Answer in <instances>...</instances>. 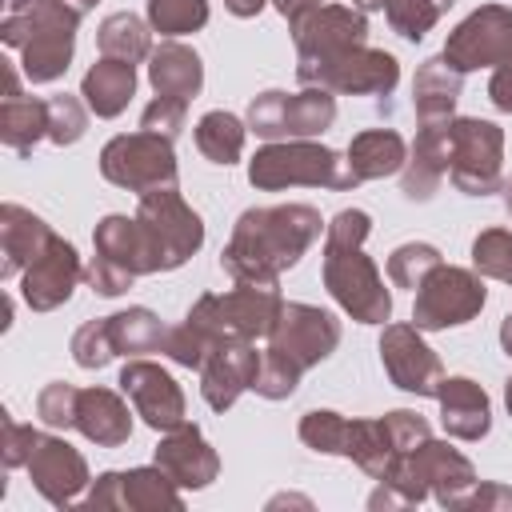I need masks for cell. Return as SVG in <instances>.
<instances>
[{
  "label": "cell",
  "mask_w": 512,
  "mask_h": 512,
  "mask_svg": "<svg viewBox=\"0 0 512 512\" xmlns=\"http://www.w3.org/2000/svg\"><path fill=\"white\" fill-rule=\"evenodd\" d=\"M324 220L312 204H268L244 208L220 252L224 276L232 284H276L300 256L320 240Z\"/></svg>",
  "instance_id": "obj_1"
},
{
  "label": "cell",
  "mask_w": 512,
  "mask_h": 512,
  "mask_svg": "<svg viewBox=\"0 0 512 512\" xmlns=\"http://www.w3.org/2000/svg\"><path fill=\"white\" fill-rule=\"evenodd\" d=\"M372 232V216L364 208H344L324 224V264L320 280L328 296L356 320V324H384L392 316V292L384 288L380 268L364 252Z\"/></svg>",
  "instance_id": "obj_2"
},
{
  "label": "cell",
  "mask_w": 512,
  "mask_h": 512,
  "mask_svg": "<svg viewBox=\"0 0 512 512\" xmlns=\"http://www.w3.org/2000/svg\"><path fill=\"white\" fill-rule=\"evenodd\" d=\"M80 16L84 8L72 0H36L24 12H4L0 40L20 52V72L28 84H52L68 72Z\"/></svg>",
  "instance_id": "obj_3"
},
{
  "label": "cell",
  "mask_w": 512,
  "mask_h": 512,
  "mask_svg": "<svg viewBox=\"0 0 512 512\" xmlns=\"http://www.w3.org/2000/svg\"><path fill=\"white\" fill-rule=\"evenodd\" d=\"M248 184L260 192H280V188H356L360 180L348 168V156H340L328 144L316 140H268L256 148L248 160Z\"/></svg>",
  "instance_id": "obj_4"
},
{
  "label": "cell",
  "mask_w": 512,
  "mask_h": 512,
  "mask_svg": "<svg viewBox=\"0 0 512 512\" xmlns=\"http://www.w3.org/2000/svg\"><path fill=\"white\" fill-rule=\"evenodd\" d=\"M284 308L280 284H236L228 292H204L184 324L204 336L212 348L228 344V340H260L272 332L276 316Z\"/></svg>",
  "instance_id": "obj_5"
},
{
  "label": "cell",
  "mask_w": 512,
  "mask_h": 512,
  "mask_svg": "<svg viewBox=\"0 0 512 512\" xmlns=\"http://www.w3.org/2000/svg\"><path fill=\"white\" fill-rule=\"evenodd\" d=\"M380 484H392V488L408 500V508L424 504L428 496H432L440 508H456V500L476 484V468H472V460H468L464 452H456L448 440H432V436H428L424 444L408 448V452L396 460L392 476L380 480Z\"/></svg>",
  "instance_id": "obj_6"
},
{
  "label": "cell",
  "mask_w": 512,
  "mask_h": 512,
  "mask_svg": "<svg viewBox=\"0 0 512 512\" xmlns=\"http://www.w3.org/2000/svg\"><path fill=\"white\" fill-rule=\"evenodd\" d=\"M136 220L144 228L156 272H172L188 264L204 248V220L180 196V188H152L136 204Z\"/></svg>",
  "instance_id": "obj_7"
},
{
  "label": "cell",
  "mask_w": 512,
  "mask_h": 512,
  "mask_svg": "<svg viewBox=\"0 0 512 512\" xmlns=\"http://www.w3.org/2000/svg\"><path fill=\"white\" fill-rule=\"evenodd\" d=\"M288 32L296 40V76H300V84H312L320 68H328L344 52L368 44L364 12L344 8V4H320V8L288 20Z\"/></svg>",
  "instance_id": "obj_8"
},
{
  "label": "cell",
  "mask_w": 512,
  "mask_h": 512,
  "mask_svg": "<svg viewBox=\"0 0 512 512\" xmlns=\"http://www.w3.org/2000/svg\"><path fill=\"white\" fill-rule=\"evenodd\" d=\"M336 120V92L328 88H300V92H280L268 88L260 96H252L248 104V132H256L260 140H312L320 132H328Z\"/></svg>",
  "instance_id": "obj_9"
},
{
  "label": "cell",
  "mask_w": 512,
  "mask_h": 512,
  "mask_svg": "<svg viewBox=\"0 0 512 512\" xmlns=\"http://www.w3.org/2000/svg\"><path fill=\"white\" fill-rule=\"evenodd\" d=\"M100 176L124 192H152V188H176V152L172 140L156 132H120L100 148Z\"/></svg>",
  "instance_id": "obj_10"
},
{
  "label": "cell",
  "mask_w": 512,
  "mask_h": 512,
  "mask_svg": "<svg viewBox=\"0 0 512 512\" xmlns=\"http://www.w3.org/2000/svg\"><path fill=\"white\" fill-rule=\"evenodd\" d=\"M484 304H488V288H484V276L476 268L440 264L416 288L412 324L420 332H448V328L476 320L484 312Z\"/></svg>",
  "instance_id": "obj_11"
},
{
  "label": "cell",
  "mask_w": 512,
  "mask_h": 512,
  "mask_svg": "<svg viewBox=\"0 0 512 512\" xmlns=\"http://www.w3.org/2000/svg\"><path fill=\"white\" fill-rule=\"evenodd\" d=\"M428 436H432V428H428V420L420 412L392 408V412L372 416V420H352L348 424V448H344V456L380 484V480L392 476L396 460L408 448L424 444Z\"/></svg>",
  "instance_id": "obj_12"
},
{
  "label": "cell",
  "mask_w": 512,
  "mask_h": 512,
  "mask_svg": "<svg viewBox=\"0 0 512 512\" xmlns=\"http://www.w3.org/2000/svg\"><path fill=\"white\" fill-rule=\"evenodd\" d=\"M448 176L464 196H492L504 184V128L480 116H452Z\"/></svg>",
  "instance_id": "obj_13"
},
{
  "label": "cell",
  "mask_w": 512,
  "mask_h": 512,
  "mask_svg": "<svg viewBox=\"0 0 512 512\" xmlns=\"http://www.w3.org/2000/svg\"><path fill=\"white\" fill-rule=\"evenodd\" d=\"M340 344V320L316 304H300V300H284L272 332H268V348L276 356H284L288 364H296L300 372L324 364Z\"/></svg>",
  "instance_id": "obj_14"
},
{
  "label": "cell",
  "mask_w": 512,
  "mask_h": 512,
  "mask_svg": "<svg viewBox=\"0 0 512 512\" xmlns=\"http://www.w3.org/2000/svg\"><path fill=\"white\" fill-rule=\"evenodd\" d=\"M456 72H476V68H496L512 56V8L508 4H480L468 12L444 40L440 52Z\"/></svg>",
  "instance_id": "obj_15"
},
{
  "label": "cell",
  "mask_w": 512,
  "mask_h": 512,
  "mask_svg": "<svg viewBox=\"0 0 512 512\" xmlns=\"http://www.w3.org/2000/svg\"><path fill=\"white\" fill-rule=\"evenodd\" d=\"M120 392L132 400V412L152 428V432H172L180 424H188V404H184V388L172 380L168 368L132 356L120 368Z\"/></svg>",
  "instance_id": "obj_16"
},
{
  "label": "cell",
  "mask_w": 512,
  "mask_h": 512,
  "mask_svg": "<svg viewBox=\"0 0 512 512\" xmlns=\"http://www.w3.org/2000/svg\"><path fill=\"white\" fill-rule=\"evenodd\" d=\"M380 364H384L388 380L400 392H412V396H436L440 392L444 364H440L436 348L420 336L416 324H384V332H380Z\"/></svg>",
  "instance_id": "obj_17"
},
{
  "label": "cell",
  "mask_w": 512,
  "mask_h": 512,
  "mask_svg": "<svg viewBox=\"0 0 512 512\" xmlns=\"http://www.w3.org/2000/svg\"><path fill=\"white\" fill-rule=\"evenodd\" d=\"M28 480L52 508H72L88 492L92 472H88V460L64 436L40 432V440L28 456Z\"/></svg>",
  "instance_id": "obj_18"
},
{
  "label": "cell",
  "mask_w": 512,
  "mask_h": 512,
  "mask_svg": "<svg viewBox=\"0 0 512 512\" xmlns=\"http://www.w3.org/2000/svg\"><path fill=\"white\" fill-rule=\"evenodd\" d=\"M80 280H84V264H80L72 240L52 236L44 244V252L20 272V296L32 312H52L72 300Z\"/></svg>",
  "instance_id": "obj_19"
},
{
  "label": "cell",
  "mask_w": 512,
  "mask_h": 512,
  "mask_svg": "<svg viewBox=\"0 0 512 512\" xmlns=\"http://www.w3.org/2000/svg\"><path fill=\"white\" fill-rule=\"evenodd\" d=\"M400 84V60L384 48L360 44L316 72L312 88H328L336 96H388ZM308 88V84H304Z\"/></svg>",
  "instance_id": "obj_20"
},
{
  "label": "cell",
  "mask_w": 512,
  "mask_h": 512,
  "mask_svg": "<svg viewBox=\"0 0 512 512\" xmlns=\"http://www.w3.org/2000/svg\"><path fill=\"white\" fill-rule=\"evenodd\" d=\"M256 368H260V352H256V340H228L220 344L204 368H200V396L212 412H224L232 408L256 380Z\"/></svg>",
  "instance_id": "obj_21"
},
{
  "label": "cell",
  "mask_w": 512,
  "mask_h": 512,
  "mask_svg": "<svg viewBox=\"0 0 512 512\" xmlns=\"http://www.w3.org/2000/svg\"><path fill=\"white\" fill-rule=\"evenodd\" d=\"M156 464L184 492H200V488H208L220 476V456H216V448L204 440V432L196 424H180L172 432H160Z\"/></svg>",
  "instance_id": "obj_22"
},
{
  "label": "cell",
  "mask_w": 512,
  "mask_h": 512,
  "mask_svg": "<svg viewBox=\"0 0 512 512\" xmlns=\"http://www.w3.org/2000/svg\"><path fill=\"white\" fill-rule=\"evenodd\" d=\"M452 164V120L420 124L416 144L408 148V160L400 168V192L408 200H432L440 180L448 176Z\"/></svg>",
  "instance_id": "obj_23"
},
{
  "label": "cell",
  "mask_w": 512,
  "mask_h": 512,
  "mask_svg": "<svg viewBox=\"0 0 512 512\" xmlns=\"http://www.w3.org/2000/svg\"><path fill=\"white\" fill-rule=\"evenodd\" d=\"M440 424L452 440H484L492 428V400L472 376H444L440 380Z\"/></svg>",
  "instance_id": "obj_24"
},
{
  "label": "cell",
  "mask_w": 512,
  "mask_h": 512,
  "mask_svg": "<svg viewBox=\"0 0 512 512\" xmlns=\"http://www.w3.org/2000/svg\"><path fill=\"white\" fill-rule=\"evenodd\" d=\"M56 232L24 204H0V276H20Z\"/></svg>",
  "instance_id": "obj_25"
},
{
  "label": "cell",
  "mask_w": 512,
  "mask_h": 512,
  "mask_svg": "<svg viewBox=\"0 0 512 512\" xmlns=\"http://www.w3.org/2000/svg\"><path fill=\"white\" fill-rule=\"evenodd\" d=\"M76 432L96 448H120L132 436V412L112 388H80L76 396Z\"/></svg>",
  "instance_id": "obj_26"
},
{
  "label": "cell",
  "mask_w": 512,
  "mask_h": 512,
  "mask_svg": "<svg viewBox=\"0 0 512 512\" xmlns=\"http://www.w3.org/2000/svg\"><path fill=\"white\" fill-rule=\"evenodd\" d=\"M148 84L156 96H172V100H196L204 88V64L196 56V48L180 44V40H164L152 48L148 56Z\"/></svg>",
  "instance_id": "obj_27"
},
{
  "label": "cell",
  "mask_w": 512,
  "mask_h": 512,
  "mask_svg": "<svg viewBox=\"0 0 512 512\" xmlns=\"http://www.w3.org/2000/svg\"><path fill=\"white\" fill-rule=\"evenodd\" d=\"M464 88V72H456L444 56H432L416 68L412 80V108L420 124H436V120H452L456 100Z\"/></svg>",
  "instance_id": "obj_28"
},
{
  "label": "cell",
  "mask_w": 512,
  "mask_h": 512,
  "mask_svg": "<svg viewBox=\"0 0 512 512\" xmlns=\"http://www.w3.org/2000/svg\"><path fill=\"white\" fill-rule=\"evenodd\" d=\"M80 96L84 104L100 116V120H112L128 108V100L136 96V64L128 60H112V56H100L84 80H80Z\"/></svg>",
  "instance_id": "obj_29"
},
{
  "label": "cell",
  "mask_w": 512,
  "mask_h": 512,
  "mask_svg": "<svg viewBox=\"0 0 512 512\" xmlns=\"http://www.w3.org/2000/svg\"><path fill=\"white\" fill-rule=\"evenodd\" d=\"M92 244H96V252H100V256H108V260L124 264L132 276H152V272H156V264H152V252H148V240H144V228H140L136 212H132V216H124V212L104 216V220L92 228Z\"/></svg>",
  "instance_id": "obj_30"
},
{
  "label": "cell",
  "mask_w": 512,
  "mask_h": 512,
  "mask_svg": "<svg viewBox=\"0 0 512 512\" xmlns=\"http://www.w3.org/2000/svg\"><path fill=\"white\" fill-rule=\"evenodd\" d=\"M344 156H348V168L356 180H384V176H396L404 168L408 144L392 128H368V132L352 136Z\"/></svg>",
  "instance_id": "obj_31"
},
{
  "label": "cell",
  "mask_w": 512,
  "mask_h": 512,
  "mask_svg": "<svg viewBox=\"0 0 512 512\" xmlns=\"http://www.w3.org/2000/svg\"><path fill=\"white\" fill-rule=\"evenodd\" d=\"M0 140L4 148L28 156L40 140H48V100L36 96H4L0 100Z\"/></svg>",
  "instance_id": "obj_32"
},
{
  "label": "cell",
  "mask_w": 512,
  "mask_h": 512,
  "mask_svg": "<svg viewBox=\"0 0 512 512\" xmlns=\"http://www.w3.org/2000/svg\"><path fill=\"white\" fill-rule=\"evenodd\" d=\"M124 476V508L128 512H184V488L160 468H128Z\"/></svg>",
  "instance_id": "obj_33"
},
{
  "label": "cell",
  "mask_w": 512,
  "mask_h": 512,
  "mask_svg": "<svg viewBox=\"0 0 512 512\" xmlns=\"http://www.w3.org/2000/svg\"><path fill=\"white\" fill-rule=\"evenodd\" d=\"M108 332L116 344V356H148V352H164L168 340V324L152 312V308H124L108 316Z\"/></svg>",
  "instance_id": "obj_34"
},
{
  "label": "cell",
  "mask_w": 512,
  "mask_h": 512,
  "mask_svg": "<svg viewBox=\"0 0 512 512\" xmlns=\"http://www.w3.org/2000/svg\"><path fill=\"white\" fill-rule=\"evenodd\" d=\"M96 44H100V52L112 56V60L140 64V60L152 56V24H144L136 12H112V16L100 20Z\"/></svg>",
  "instance_id": "obj_35"
},
{
  "label": "cell",
  "mask_w": 512,
  "mask_h": 512,
  "mask_svg": "<svg viewBox=\"0 0 512 512\" xmlns=\"http://www.w3.org/2000/svg\"><path fill=\"white\" fill-rule=\"evenodd\" d=\"M244 136H248V124L224 108H212L196 120V148L212 164H224V168L236 164L244 152Z\"/></svg>",
  "instance_id": "obj_36"
},
{
  "label": "cell",
  "mask_w": 512,
  "mask_h": 512,
  "mask_svg": "<svg viewBox=\"0 0 512 512\" xmlns=\"http://www.w3.org/2000/svg\"><path fill=\"white\" fill-rule=\"evenodd\" d=\"M452 4H456V0H388L384 16H388V24H392L396 36L420 44V40L440 24V16H444Z\"/></svg>",
  "instance_id": "obj_37"
},
{
  "label": "cell",
  "mask_w": 512,
  "mask_h": 512,
  "mask_svg": "<svg viewBox=\"0 0 512 512\" xmlns=\"http://www.w3.org/2000/svg\"><path fill=\"white\" fill-rule=\"evenodd\" d=\"M148 24L160 36H188L208 24V0H148Z\"/></svg>",
  "instance_id": "obj_38"
},
{
  "label": "cell",
  "mask_w": 512,
  "mask_h": 512,
  "mask_svg": "<svg viewBox=\"0 0 512 512\" xmlns=\"http://www.w3.org/2000/svg\"><path fill=\"white\" fill-rule=\"evenodd\" d=\"M444 264V256H440V248L436 244H424V240H408V244H400V248H392V256H388V280L396 284V288H420L424 284V276L432 272V268H440Z\"/></svg>",
  "instance_id": "obj_39"
},
{
  "label": "cell",
  "mask_w": 512,
  "mask_h": 512,
  "mask_svg": "<svg viewBox=\"0 0 512 512\" xmlns=\"http://www.w3.org/2000/svg\"><path fill=\"white\" fill-rule=\"evenodd\" d=\"M348 416L332 412V408H312L300 416V440L312 448V452H324V456H344L348 448Z\"/></svg>",
  "instance_id": "obj_40"
},
{
  "label": "cell",
  "mask_w": 512,
  "mask_h": 512,
  "mask_svg": "<svg viewBox=\"0 0 512 512\" xmlns=\"http://www.w3.org/2000/svg\"><path fill=\"white\" fill-rule=\"evenodd\" d=\"M88 112H92V108H88L80 96H68V92L52 96V100H48V140H52L56 148L76 144V140L88 132Z\"/></svg>",
  "instance_id": "obj_41"
},
{
  "label": "cell",
  "mask_w": 512,
  "mask_h": 512,
  "mask_svg": "<svg viewBox=\"0 0 512 512\" xmlns=\"http://www.w3.org/2000/svg\"><path fill=\"white\" fill-rule=\"evenodd\" d=\"M472 268L488 280L512 276V232L508 228H484L472 240Z\"/></svg>",
  "instance_id": "obj_42"
},
{
  "label": "cell",
  "mask_w": 512,
  "mask_h": 512,
  "mask_svg": "<svg viewBox=\"0 0 512 512\" xmlns=\"http://www.w3.org/2000/svg\"><path fill=\"white\" fill-rule=\"evenodd\" d=\"M68 352H72V360H76L80 368H88V372H96V368H104L108 360H116V344H112V332H108V316L80 324V328L72 332Z\"/></svg>",
  "instance_id": "obj_43"
},
{
  "label": "cell",
  "mask_w": 512,
  "mask_h": 512,
  "mask_svg": "<svg viewBox=\"0 0 512 512\" xmlns=\"http://www.w3.org/2000/svg\"><path fill=\"white\" fill-rule=\"evenodd\" d=\"M76 396H80V388L68 384V380L44 384L40 396H36V416H40V424L52 428V432L76 428Z\"/></svg>",
  "instance_id": "obj_44"
},
{
  "label": "cell",
  "mask_w": 512,
  "mask_h": 512,
  "mask_svg": "<svg viewBox=\"0 0 512 512\" xmlns=\"http://www.w3.org/2000/svg\"><path fill=\"white\" fill-rule=\"evenodd\" d=\"M300 376H304V372H300L296 364H288L284 356H276L272 348H264V352H260L256 380H252V392L264 396V400H288V396L296 392Z\"/></svg>",
  "instance_id": "obj_45"
},
{
  "label": "cell",
  "mask_w": 512,
  "mask_h": 512,
  "mask_svg": "<svg viewBox=\"0 0 512 512\" xmlns=\"http://www.w3.org/2000/svg\"><path fill=\"white\" fill-rule=\"evenodd\" d=\"M36 440H40V432L32 424H16L8 412H0V460H4V468H28Z\"/></svg>",
  "instance_id": "obj_46"
},
{
  "label": "cell",
  "mask_w": 512,
  "mask_h": 512,
  "mask_svg": "<svg viewBox=\"0 0 512 512\" xmlns=\"http://www.w3.org/2000/svg\"><path fill=\"white\" fill-rule=\"evenodd\" d=\"M184 116H188V104H184V100L156 96V100L140 112V128H144V132H156V136H164V140H176L180 128H184Z\"/></svg>",
  "instance_id": "obj_47"
},
{
  "label": "cell",
  "mask_w": 512,
  "mask_h": 512,
  "mask_svg": "<svg viewBox=\"0 0 512 512\" xmlns=\"http://www.w3.org/2000/svg\"><path fill=\"white\" fill-rule=\"evenodd\" d=\"M84 280H88V288H92L96 296H124L136 276H132L124 264H116V260H108V256L96 252V256L84 264Z\"/></svg>",
  "instance_id": "obj_48"
},
{
  "label": "cell",
  "mask_w": 512,
  "mask_h": 512,
  "mask_svg": "<svg viewBox=\"0 0 512 512\" xmlns=\"http://www.w3.org/2000/svg\"><path fill=\"white\" fill-rule=\"evenodd\" d=\"M456 512H512V488L496 480H476L460 500Z\"/></svg>",
  "instance_id": "obj_49"
},
{
  "label": "cell",
  "mask_w": 512,
  "mask_h": 512,
  "mask_svg": "<svg viewBox=\"0 0 512 512\" xmlns=\"http://www.w3.org/2000/svg\"><path fill=\"white\" fill-rule=\"evenodd\" d=\"M84 512H96V508H124V476L120 472H100L92 484H88V496L80 500Z\"/></svg>",
  "instance_id": "obj_50"
},
{
  "label": "cell",
  "mask_w": 512,
  "mask_h": 512,
  "mask_svg": "<svg viewBox=\"0 0 512 512\" xmlns=\"http://www.w3.org/2000/svg\"><path fill=\"white\" fill-rule=\"evenodd\" d=\"M488 100L496 112H512V56L504 64L492 68V80H488Z\"/></svg>",
  "instance_id": "obj_51"
},
{
  "label": "cell",
  "mask_w": 512,
  "mask_h": 512,
  "mask_svg": "<svg viewBox=\"0 0 512 512\" xmlns=\"http://www.w3.org/2000/svg\"><path fill=\"white\" fill-rule=\"evenodd\" d=\"M320 4H328V0H272V8H276L284 20H296V16H304V12L320 8Z\"/></svg>",
  "instance_id": "obj_52"
},
{
  "label": "cell",
  "mask_w": 512,
  "mask_h": 512,
  "mask_svg": "<svg viewBox=\"0 0 512 512\" xmlns=\"http://www.w3.org/2000/svg\"><path fill=\"white\" fill-rule=\"evenodd\" d=\"M268 0H224V8L232 12V16H240V20H248V16H260V8H264Z\"/></svg>",
  "instance_id": "obj_53"
},
{
  "label": "cell",
  "mask_w": 512,
  "mask_h": 512,
  "mask_svg": "<svg viewBox=\"0 0 512 512\" xmlns=\"http://www.w3.org/2000/svg\"><path fill=\"white\" fill-rule=\"evenodd\" d=\"M4 96H24L20 92V72H16L12 60H4Z\"/></svg>",
  "instance_id": "obj_54"
},
{
  "label": "cell",
  "mask_w": 512,
  "mask_h": 512,
  "mask_svg": "<svg viewBox=\"0 0 512 512\" xmlns=\"http://www.w3.org/2000/svg\"><path fill=\"white\" fill-rule=\"evenodd\" d=\"M500 348H504V356H512V312L500 320Z\"/></svg>",
  "instance_id": "obj_55"
},
{
  "label": "cell",
  "mask_w": 512,
  "mask_h": 512,
  "mask_svg": "<svg viewBox=\"0 0 512 512\" xmlns=\"http://www.w3.org/2000/svg\"><path fill=\"white\" fill-rule=\"evenodd\" d=\"M352 8H360V12H380V8H388V0H352Z\"/></svg>",
  "instance_id": "obj_56"
},
{
  "label": "cell",
  "mask_w": 512,
  "mask_h": 512,
  "mask_svg": "<svg viewBox=\"0 0 512 512\" xmlns=\"http://www.w3.org/2000/svg\"><path fill=\"white\" fill-rule=\"evenodd\" d=\"M28 4H36V0H4V12H24Z\"/></svg>",
  "instance_id": "obj_57"
},
{
  "label": "cell",
  "mask_w": 512,
  "mask_h": 512,
  "mask_svg": "<svg viewBox=\"0 0 512 512\" xmlns=\"http://www.w3.org/2000/svg\"><path fill=\"white\" fill-rule=\"evenodd\" d=\"M504 408H508V416H512V376L504 380Z\"/></svg>",
  "instance_id": "obj_58"
},
{
  "label": "cell",
  "mask_w": 512,
  "mask_h": 512,
  "mask_svg": "<svg viewBox=\"0 0 512 512\" xmlns=\"http://www.w3.org/2000/svg\"><path fill=\"white\" fill-rule=\"evenodd\" d=\"M500 192H504V208L512 212V180H504V184H500Z\"/></svg>",
  "instance_id": "obj_59"
},
{
  "label": "cell",
  "mask_w": 512,
  "mask_h": 512,
  "mask_svg": "<svg viewBox=\"0 0 512 512\" xmlns=\"http://www.w3.org/2000/svg\"><path fill=\"white\" fill-rule=\"evenodd\" d=\"M72 4H80V8H92V4H100V0H72Z\"/></svg>",
  "instance_id": "obj_60"
},
{
  "label": "cell",
  "mask_w": 512,
  "mask_h": 512,
  "mask_svg": "<svg viewBox=\"0 0 512 512\" xmlns=\"http://www.w3.org/2000/svg\"><path fill=\"white\" fill-rule=\"evenodd\" d=\"M504 284H512V276H508V280H504Z\"/></svg>",
  "instance_id": "obj_61"
}]
</instances>
